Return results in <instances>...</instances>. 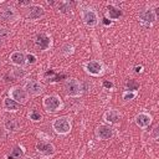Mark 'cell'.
Listing matches in <instances>:
<instances>
[{"instance_id":"cell-2","label":"cell","mask_w":159,"mask_h":159,"mask_svg":"<svg viewBox=\"0 0 159 159\" xmlns=\"http://www.w3.org/2000/svg\"><path fill=\"white\" fill-rule=\"evenodd\" d=\"M42 104H43V108L46 109V112H48V113H55V112L60 111L62 108V106H63L61 98L58 96H56V94L46 96L43 98Z\"/></svg>"},{"instance_id":"cell-34","label":"cell","mask_w":159,"mask_h":159,"mask_svg":"<svg viewBox=\"0 0 159 159\" xmlns=\"http://www.w3.org/2000/svg\"><path fill=\"white\" fill-rule=\"evenodd\" d=\"M103 22H104V24H106V25H108V24H109V22H108V20H107V19H104V21H103Z\"/></svg>"},{"instance_id":"cell-33","label":"cell","mask_w":159,"mask_h":159,"mask_svg":"<svg viewBox=\"0 0 159 159\" xmlns=\"http://www.w3.org/2000/svg\"><path fill=\"white\" fill-rule=\"evenodd\" d=\"M6 159H14V157H12V155H7Z\"/></svg>"},{"instance_id":"cell-31","label":"cell","mask_w":159,"mask_h":159,"mask_svg":"<svg viewBox=\"0 0 159 159\" xmlns=\"http://www.w3.org/2000/svg\"><path fill=\"white\" fill-rule=\"evenodd\" d=\"M153 135H154V139H157V138H158V127H155V128H154Z\"/></svg>"},{"instance_id":"cell-10","label":"cell","mask_w":159,"mask_h":159,"mask_svg":"<svg viewBox=\"0 0 159 159\" xmlns=\"http://www.w3.org/2000/svg\"><path fill=\"white\" fill-rule=\"evenodd\" d=\"M27 17L31 19V20H36V19H40L45 15V9L40 5H30L29 9H27Z\"/></svg>"},{"instance_id":"cell-29","label":"cell","mask_w":159,"mask_h":159,"mask_svg":"<svg viewBox=\"0 0 159 159\" xmlns=\"http://www.w3.org/2000/svg\"><path fill=\"white\" fill-rule=\"evenodd\" d=\"M30 1H19V5H21V6H26V5H29L30 6Z\"/></svg>"},{"instance_id":"cell-24","label":"cell","mask_w":159,"mask_h":159,"mask_svg":"<svg viewBox=\"0 0 159 159\" xmlns=\"http://www.w3.org/2000/svg\"><path fill=\"white\" fill-rule=\"evenodd\" d=\"M9 36V30L4 26H0V41H4Z\"/></svg>"},{"instance_id":"cell-14","label":"cell","mask_w":159,"mask_h":159,"mask_svg":"<svg viewBox=\"0 0 159 159\" xmlns=\"http://www.w3.org/2000/svg\"><path fill=\"white\" fill-rule=\"evenodd\" d=\"M135 123L139 128H147L152 123V116H149L147 113H139L135 117Z\"/></svg>"},{"instance_id":"cell-30","label":"cell","mask_w":159,"mask_h":159,"mask_svg":"<svg viewBox=\"0 0 159 159\" xmlns=\"http://www.w3.org/2000/svg\"><path fill=\"white\" fill-rule=\"evenodd\" d=\"M103 84H104V87H107V88H111L113 84H112V82H108V81H104L103 82Z\"/></svg>"},{"instance_id":"cell-11","label":"cell","mask_w":159,"mask_h":159,"mask_svg":"<svg viewBox=\"0 0 159 159\" xmlns=\"http://www.w3.org/2000/svg\"><path fill=\"white\" fill-rule=\"evenodd\" d=\"M36 150L40 154H43V155H52V154H55V147L51 143H47V142H39L36 144Z\"/></svg>"},{"instance_id":"cell-3","label":"cell","mask_w":159,"mask_h":159,"mask_svg":"<svg viewBox=\"0 0 159 159\" xmlns=\"http://www.w3.org/2000/svg\"><path fill=\"white\" fill-rule=\"evenodd\" d=\"M82 84L76 80V78H70L66 81L65 83V91L67 93V96L71 97H78L82 94Z\"/></svg>"},{"instance_id":"cell-26","label":"cell","mask_w":159,"mask_h":159,"mask_svg":"<svg viewBox=\"0 0 159 159\" xmlns=\"http://www.w3.org/2000/svg\"><path fill=\"white\" fill-rule=\"evenodd\" d=\"M72 52H73V46H71V45H65V46H63V48H62V53H63V55L68 56V55H71Z\"/></svg>"},{"instance_id":"cell-21","label":"cell","mask_w":159,"mask_h":159,"mask_svg":"<svg viewBox=\"0 0 159 159\" xmlns=\"http://www.w3.org/2000/svg\"><path fill=\"white\" fill-rule=\"evenodd\" d=\"M127 88H128V91H135V89H138L139 88V84H138V82L137 81H134V80H129L128 82H127Z\"/></svg>"},{"instance_id":"cell-9","label":"cell","mask_w":159,"mask_h":159,"mask_svg":"<svg viewBox=\"0 0 159 159\" xmlns=\"http://www.w3.org/2000/svg\"><path fill=\"white\" fill-rule=\"evenodd\" d=\"M96 134L99 139L102 140H107V139H111L113 137V129L109 127V125H106V124H101L99 127H97L96 129Z\"/></svg>"},{"instance_id":"cell-27","label":"cell","mask_w":159,"mask_h":159,"mask_svg":"<svg viewBox=\"0 0 159 159\" xmlns=\"http://www.w3.org/2000/svg\"><path fill=\"white\" fill-rule=\"evenodd\" d=\"M25 57H26V63H29V65H34L36 62V56L32 55V53H29Z\"/></svg>"},{"instance_id":"cell-32","label":"cell","mask_w":159,"mask_h":159,"mask_svg":"<svg viewBox=\"0 0 159 159\" xmlns=\"http://www.w3.org/2000/svg\"><path fill=\"white\" fill-rule=\"evenodd\" d=\"M142 71V66H135V72H140Z\"/></svg>"},{"instance_id":"cell-4","label":"cell","mask_w":159,"mask_h":159,"mask_svg":"<svg viewBox=\"0 0 159 159\" xmlns=\"http://www.w3.org/2000/svg\"><path fill=\"white\" fill-rule=\"evenodd\" d=\"M9 97L19 104H25L29 99V93L21 87H12L9 91Z\"/></svg>"},{"instance_id":"cell-23","label":"cell","mask_w":159,"mask_h":159,"mask_svg":"<svg viewBox=\"0 0 159 159\" xmlns=\"http://www.w3.org/2000/svg\"><path fill=\"white\" fill-rule=\"evenodd\" d=\"M14 158H20V157H22L24 155V149L21 148V147H15L14 149H12V154H11Z\"/></svg>"},{"instance_id":"cell-16","label":"cell","mask_w":159,"mask_h":159,"mask_svg":"<svg viewBox=\"0 0 159 159\" xmlns=\"http://www.w3.org/2000/svg\"><path fill=\"white\" fill-rule=\"evenodd\" d=\"M0 19L4 21H12L16 19V12L11 7H5L0 10Z\"/></svg>"},{"instance_id":"cell-35","label":"cell","mask_w":159,"mask_h":159,"mask_svg":"<svg viewBox=\"0 0 159 159\" xmlns=\"http://www.w3.org/2000/svg\"><path fill=\"white\" fill-rule=\"evenodd\" d=\"M24 159H35V158H30V157H27V158H24Z\"/></svg>"},{"instance_id":"cell-18","label":"cell","mask_w":159,"mask_h":159,"mask_svg":"<svg viewBox=\"0 0 159 159\" xmlns=\"http://www.w3.org/2000/svg\"><path fill=\"white\" fill-rule=\"evenodd\" d=\"M107 15L109 16L111 20H118V19L122 16V11H120L118 7H116V6H113V5H109V6L107 7Z\"/></svg>"},{"instance_id":"cell-22","label":"cell","mask_w":159,"mask_h":159,"mask_svg":"<svg viewBox=\"0 0 159 159\" xmlns=\"http://www.w3.org/2000/svg\"><path fill=\"white\" fill-rule=\"evenodd\" d=\"M30 119L34 120V122H39V120L42 119V116L40 114V112H37L36 109H34V111H31V113H30Z\"/></svg>"},{"instance_id":"cell-8","label":"cell","mask_w":159,"mask_h":159,"mask_svg":"<svg viewBox=\"0 0 159 159\" xmlns=\"http://www.w3.org/2000/svg\"><path fill=\"white\" fill-rule=\"evenodd\" d=\"M84 68L92 76H99L103 72V66L98 61H89V62H87L86 66H84Z\"/></svg>"},{"instance_id":"cell-19","label":"cell","mask_w":159,"mask_h":159,"mask_svg":"<svg viewBox=\"0 0 159 159\" xmlns=\"http://www.w3.org/2000/svg\"><path fill=\"white\" fill-rule=\"evenodd\" d=\"M4 125H5V129L9 130V132H16V130H19V123L15 119H7Z\"/></svg>"},{"instance_id":"cell-12","label":"cell","mask_w":159,"mask_h":159,"mask_svg":"<svg viewBox=\"0 0 159 159\" xmlns=\"http://www.w3.org/2000/svg\"><path fill=\"white\" fill-rule=\"evenodd\" d=\"M51 45V39L46 34H37L36 36V46L40 50H47Z\"/></svg>"},{"instance_id":"cell-36","label":"cell","mask_w":159,"mask_h":159,"mask_svg":"<svg viewBox=\"0 0 159 159\" xmlns=\"http://www.w3.org/2000/svg\"><path fill=\"white\" fill-rule=\"evenodd\" d=\"M0 66H1V62H0Z\"/></svg>"},{"instance_id":"cell-20","label":"cell","mask_w":159,"mask_h":159,"mask_svg":"<svg viewBox=\"0 0 159 159\" xmlns=\"http://www.w3.org/2000/svg\"><path fill=\"white\" fill-rule=\"evenodd\" d=\"M26 70L25 68H22V67H15V68H12V71H11V75H12V77L14 78H16V80H20V78H24L25 76H26Z\"/></svg>"},{"instance_id":"cell-1","label":"cell","mask_w":159,"mask_h":159,"mask_svg":"<svg viewBox=\"0 0 159 159\" xmlns=\"http://www.w3.org/2000/svg\"><path fill=\"white\" fill-rule=\"evenodd\" d=\"M52 129L61 135H66L71 132V120L68 117H58L52 122Z\"/></svg>"},{"instance_id":"cell-7","label":"cell","mask_w":159,"mask_h":159,"mask_svg":"<svg viewBox=\"0 0 159 159\" xmlns=\"http://www.w3.org/2000/svg\"><path fill=\"white\" fill-rule=\"evenodd\" d=\"M139 20L143 25L149 26L157 20V14L154 12V10H144L139 14Z\"/></svg>"},{"instance_id":"cell-25","label":"cell","mask_w":159,"mask_h":159,"mask_svg":"<svg viewBox=\"0 0 159 159\" xmlns=\"http://www.w3.org/2000/svg\"><path fill=\"white\" fill-rule=\"evenodd\" d=\"M135 96H137V93H135V92L127 91V92H124V93H123V99H124V101H130V99H133Z\"/></svg>"},{"instance_id":"cell-6","label":"cell","mask_w":159,"mask_h":159,"mask_svg":"<svg viewBox=\"0 0 159 159\" xmlns=\"http://www.w3.org/2000/svg\"><path fill=\"white\" fill-rule=\"evenodd\" d=\"M24 89H25L29 94H31V96H39V94L42 93L43 86H42L40 82H37V81H29V82L25 83Z\"/></svg>"},{"instance_id":"cell-28","label":"cell","mask_w":159,"mask_h":159,"mask_svg":"<svg viewBox=\"0 0 159 159\" xmlns=\"http://www.w3.org/2000/svg\"><path fill=\"white\" fill-rule=\"evenodd\" d=\"M58 7H60V10H61L62 12H65V11L70 10V2H60Z\"/></svg>"},{"instance_id":"cell-5","label":"cell","mask_w":159,"mask_h":159,"mask_svg":"<svg viewBox=\"0 0 159 159\" xmlns=\"http://www.w3.org/2000/svg\"><path fill=\"white\" fill-rule=\"evenodd\" d=\"M82 20L88 27H93L98 24V15L92 9H84L82 11Z\"/></svg>"},{"instance_id":"cell-17","label":"cell","mask_w":159,"mask_h":159,"mask_svg":"<svg viewBox=\"0 0 159 159\" xmlns=\"http://www.w3.org/2000/svg\"><path fill=\"white\" fill-rule=\"evenodd\" d=\"M20 104L16 103L15 101H12L10 97H6L4 98V109L5 111H9V112H16L19 109Z\"/></svg>"},{"instance_id":"cell-13","label":"cell","mask_w":159,"mask_h":159,"mask_svg":"<svg viewBox=\"0 0 159 159\" xmlns=\"http://www.w3.org/2000/svg\"><path fill=\"white\" fill-rule=\"evenodd\" d=\"M103 119H104V122H107V123H109V124H117V123L120 120V114H119L117 111L111 109V111L104 112Z\"/></svg>"},{"instance_id":"cell-15","label":"cell","mask_w":159,"mask_h":159,"mask_svg":"<svg viewBox=\"0 0 159 159\" xmlns=\"http://www.w3.org/2000/svg\"><path fill=\"white\" fill-rule=\"evenodd\" d=\"M10 62H11L12 65H16L17 67H21L22 65L26 63V57H25V55H24L22 52L15 51V52H12V53L10 55Z\"/></svg>"}]
</instances>
